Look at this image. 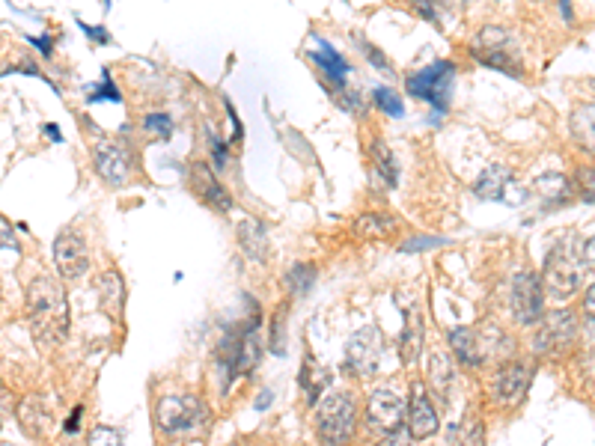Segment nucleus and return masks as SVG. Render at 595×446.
<instances>
[{"label": "nucleus", "mask_w": 595, "mask_h": 446, "mask_svg": "<svg viewBox=\"0 0 595 446\" xmlns=\"http://www.w3.org/2000/svg\"><path fill=\"white\" fill-rule=\"evenodd\" d=\"M313 60L322 66V72L328 75V81L331 84H346L349 81V63H346V57L340 54V51H334V45L331 42H325V39H316V51H313Z\"/></svg>", "instance_id": "obj_19"}, {"label": "nucleus", "mask_w": 595, "mask_h": 446, "mask_svg": "<svg viewBox=\"0 0 595 446\" xmlns=\"http://www.w3.org/2000/svg\"><path fill=\"white\" fill-rule=\"evenodd\" d=\"M90 102H122L117 84L111 81L108 72H102V81L96 87H90Z\"/></svg>", "instance_id": "obj_32"}, {"label": "nucleus", "mask_w": 595, "mask_h": 446, "mask_svg": "<svg viewBox=\"0 0 595 446\" xmlns=\"http://www.w3.org/2000/svg\"><path fill=\"white\" fill-rule=\"evenodd\" d=\"M313 286H316V268H313V265L298 262V265L289 268V274H286V289H289L292 295L304 298V295H310Z\"/></svg>", "instance_id": "obj_27"}, {"label": "nucleus", "mask_w": 595, "mask_h": 446, "mask_svg": "<svg viewBox=\"0 0 595 446\" xmlns=\"http://www.w3.org/2000/svg\"><path fill=\"white\" fill-rule=\"evenodd\" d=\"M378 446H411V435L399 426L396 432H390V435H384V441Z\"/></svg>", "instance_id": "obj_36"}, {"label": "nucleus", "mask_w": 595, "mask_h": 446, "mask_svg": "<svg viewBox=\"0 0 595 446\" xmlns=\"http://www.w3.org/2000/svg\"><path fill=\"white\" fill-rule=\"evenodd\" d=\"M441 244H447V238L420 235V238H408V241H402V247H399V250H405V253H420V250H432V247H441Z\"/></svg>", "instance_id": "obj_34"}, {"label": "nucleus", "mask_w": 595, "mask_h": 446, "mask_svg": "<svg viewBox=\"0 0 595 446\" xmlns=\"http://www.w3.org/2000/svg\"><path fill=\"white\" fill-rule=\"evenodd\" d=\"M366 57H369L378 69H387V60H384V54H381L378 48H369V45H366Z\"/></svg>", "instance_id": "obj_40"}, {"label": "nucleus", "mask_w": 595, "mask_h": 446, "mask_svg": "<svg viewBox=\"0 0 595 446\" xmlns=\"http://www.w3.org/2000/svg\"><path fill=\"white\" fill-rule=\"evenodd\" d=\"M575 336H578L575 316L569 310H557V313L542 319L539 331L533 336V348L539 354H560V351H566L575 342Z\"/></svg>", "instance_id": "obj_9"}, {"label": "nucleus", "mask_w": 595, "mask_h": 446, "mask_svg": "<svg viewBox=\"0 0 595 446\" xmlns=\"http://www.w3.org/2000/svg\"><path fill=\"white\" fill-rule=\"evenodd\" d=\"M420 348H423V322H420V313H408L405 316V331L399 339V351L405 357V363H414L420 357Z\"/></svg>", "instance_id": "obj_20"}, {"label": "nucleus", "mask_w": 595, "mask_h": 446, "mask_svg": "<svg viewBox=\"0 0 595 446\" xmlns=\"http://www.w3.org/2000/svg\"><path fill=\"white\" fill-rule=\"evenodd\" d=\"M474 194L479 200H497V203H506V206H521L527 200V194L521 191V185L500 164L482 170V176L476 179Z\"/></svg>", "instance_id": "obj_11"}, {"label": "nucleus", "mask_w": 595, "mask_h": 446, "mask_svg": "<svg viewBox=\"0 0 595 446\" xmlns=\"http://www.w3.org/2000/svg\"><path fill=\"white\" fill-rule=\"evenodd\" d=\"M355 232L360 238H372V241H381V238H390L396 232V221L390 215H360L355 223Z\"/></svg>", "instance_id": "obj_23"}, {"label": "nucleus", "mask_w": 595, "mask_h": 446, "mask_svg": "<svg viewBox=\"0 0 595 446\" xmlns=\"http://www.w3.org/2000/svg\"><path fill=\"white\" fill-rule=\"evenodd\" d=\"M155 420L167 435H191L206 423V405L197 396H167L161 399Z\"/></svg>", "instance_id": "obj_7"}, {"label": "nucleus", "mask_w": 595, "mask_h": 446, "mask_svg": "<svg viewBox=\"0 0 595 446\" xmlns=\"http://www.w3.org/2000/svg\"><path fill=\"white\" fill-rule=\"evenodd\" d=\"M191 185H194L197 197H200L203 203H209L215 212H224V215H227V212L233 209V200H230L227 188L218 182L215 170H212L206 161H197V164L191 167Z\"/></svg>", "instance_id": "obj_17"}, {"label": "nucleus", "mask_w": 595, "mask_h": 446, "mask_svg": "<svg viewBox=\"0 0 595 446\" xmlns=\"http://www.w3.org/2000/svg\"><path fill=\"white\" fill-rule=\"evenodd\" d=\"M212 149H215V161H218V167H224V164H227V152H224V140H218L215 134H212Z\"/></svg>", "instance_id": "obj_39"}, {"label": "nucleus", "mask_w": 595, "mask_h": 446, "mask_svg": "<svg viewBox=\"0 0 595 446\" xmlns=\"http://www.w3.org/2000/svg\"><path fill=\"white\" fill-rule=\"evenodd\" d=\"M509 304L512 313L521 325H536L542 319V283L536 274L521 271L512 277V289H509Z\"/></svg>", "instance_id": "obj_10"}, {"label": "nucleus", "mask_w": 595, "mask_h": 446, "mask_svg": "<svg viewBox=\"0 0 595 446\" xmlns=\"http://www.w3.org/2000/svg\"><path fill=\"white\" fill-rule=\"evenodd\" d=\"M593 113V105H581L572 116V134L587 152H593Z\"/></svg>", "instance_id": "obj_28"}, {"label": "nucleus", "mask_w": 595, "mask_h": 446, "mask_svg": "<svg viewBox=\"0 0 595 446\" xmlns=\"http://www.w3.org/2000/svg\"><path fill=\"white\" fill-rule=\"evenodd\" d=\"M81 414H84V408L78 405V408L72 411V417H69V423H66V435H75V432H78V420H81Z\"/></svg>", "instance_id": "obj_41"}, {"label": "nucleus", "mask_w": 595, "mask_h": 446, "mask_svg": "<svg viewBox=\"0 0 595 446\" xmlns=\"http://www.w3.org/2000/svg\"><path fill=\"white\" fill-rule=\"evenodd\" d=\"M90 446H122V438H119L114 429L99 426V429H93V435H90Z\"/></svg>", "instance_id": "obj_35"}, {"label": "nucleus", "mask_w": 595, "mask_h": 446, "mask_svg": "<svg viewBox=\"0 0 595 446\" xmlns=\"http://www.w3.org/2000/svg\"><path fill=\"white\" fill-rule=\"evenodd\" d=\"M259 354H262V342H259V316H253V322L241 325L238 331L227 336L224 342V366H227V375L236 378L250 372L256 363H259Z\"/></svg>", "instance_id": "obj_8"}, {"label": "nucleus", "mask_w": 595, "mask_h": 446, "mask_svg": "<svg viewBox=\"0 0 595 446\" xmlns=\"http://www.w3.org/2000/svg\"><path fill=\"white\" fill-rule=\"evenodd\" d=\"M146 131H152V134H158L161 140H167V137L173 134V119H170L167 113H149V116H146Z\"/></svg>", "instance_id": "obj_33"}, {"label": "nucleus", "mask_w": 595, "mask_h": 446, "mask_svg": "<svg viewBox=\"0 0 595 446\" xmlns=\"http://www.w3.org/2000/svg\"><path fill=\"white\" fill-rule=\"evenodd\" d=\"M268 402H271V393H262V396H259V402H256V408H259V411H265V405H268Z\"/></svg>", "instance_id": "obj_44"}, {"label": "nucleus", "mask_w": 595, "mask_h": 446, "mask_svg": "<svg viewBox=\"0 0 595 446\" xmlns=\"http://www.w3.org/2000/svg\"><path fill=\"white\" fill-rule=\"evenodd\" d=\"M453 87H456V66L450 60H438L408 78V93L441 113H447L450 108Z\"/></svg>", "instance_id": "obj_4"}, {"label": "nucleus", "mask_w": 595, "mask_h": 446, "mask_svg": "<svg viewBox=\"0 0 595 446\" xmlns=\"http://www.w3.org/2000/svg\"><path fill=\"white\" fill-rule=\"evenodd\" d=\"M54 265H57L60 277H66V280H78L87 271V265H90L87 241L75 229H60L57 232V238H54Z\"/></svg>", "instance_id": "obj_12"}, {"label": "nucleus", "mask_w": 595, "mask_h": 446, "mask_svg": "<svg viewBox=\"0 0 595 446\" xmlns=\"http://www.w3.org/2000/svg\"><path fill=\"white\" fill-rule=\"evenodd\" d=\"M18 420H21V426L27 429V435H42L45 429H48V411H45V405H42V399H24V405L18 408Z\"/></svg>", "instance_id": "obj_25"}, {"label": "nucleus", "mask_w": 595, "mask_h": 446, "mask_svg": "<svg viewBox=\"0 0 595 446\" xmlns=\"http://www.w3.org/2000/svg\"><path fill=\"white\" fill-rule=\"evenodd\" d=\"M378 360H381V336H378V331L375 328L357 331L349 339V345H346V363H349V369L355 375H360V378H366V375H372L378 369Z\"/></svg>", "instance_id": "obj_13"}, {"label": "nucleus", "mask_w": 595, "mask_h": 446, "mask_svg": "<svg viewBox=\"0 0 595 446\" xmlns=\"http://www.w3.org/2000/svg\"><path fill=\"white\" fill-rule=\"evenodd\" d=\"M450 342L468 366H482L488 357H503L509 351V339L497 328H456L450 331Z\"/></svg>", "instance_id": "obj_5"}, {"label": "nucleus", "mask_w": 595, "mask_h": 446, "mask_svg": "<svg viewBox=\"0 0 595 446\" xmlns=\"http://www.w3.org/2000/svg\"><path fill=\"white\" fill-rule=\"evenodd\" d=\"M438 432V414L426 396L423 387H414L411 393V435L414 438H429Z\"/></svg>", "instance_id": "obj_18"}, {"label": "nucleus", "mask_w": 595, "mask_h": 446, "mask_svg": "<svg viewBox=\"0 0 595 446\" xmlns=\"http://www.w3.org/2000/svg\"><path fill=\"white\" fill-rule=\"evenodd\" d=\"M471 54H474L482 66H488V69L506 72L512 78H521L524 75L521 51H518L515 39L503 27H485V30H479V36H476L474 45H471Z\"/></svg>", "instance_id": "obj_3"}, {"label": "nucleus", "mask_w": 595, "mask_h": 446, "mask_svg": "<svg viewBox=\"0 0 595 446\" xmlns=\"http://www.w3.org/2000/svg\"><path fill=\"white\" fill-rule=\"evenodd\" d=\"M372 102H375L378 111H384L387 116H402V113H405L402 99H399L396 90H390V87H375V90H372Z\"/></svg>", "instance_id": "obj_30"}, {"label": "nucleus", "mask_w": 595, "mask_h": 446, "mask_svg": "<svg viewBox=\"0 0 595 446\" xmlns=\"http://www.w3.org/2000/svg\"><path fill=\"white\" fill-rule=\"evenodd\" d=\"M456 446H482L485 444V435H482V423L476 420V417H468L462 426H459V432H456Z\"/></svg>", "instance_id": "obj_31"}, {"label": "nucleus", "mask_w": 595, "mask_h": 446, "mask_svg": "<svg viewBox=\"0 0 595 446\" xmlns=\"http://www.w3.org/2000/svg\"><path fill=\"white\" fill-rule=\"evenodd\" d=\"M355 399L349 393H334L322 402L319 417H316V429L319 438L331 446H343L355 435Z\"/></svg>", "instance_id": "obj_6"}, {"label": "nucleus", "mask_w": 595, "mask_h": 446, "mask_svg": "<svg viewBox=\"0 0 595 446\" xmlns=\"http://www.w3.org/2000/svg\"><path fill=\"white\" fill-rule=\"evenodd\" d=\"M81 30H84L87 36L99 39V42H111V33H108V30H99L96 24H81Z\"/></svg>", "instance_id": "obj_38"}, {"label": "nucleus", "mask_w": 595, "mask_h": 446, "mask_svg": "<svg viewBox=\"0 0 595 446\" xmlns=\"http://www.w3.org/2000/svg\"><path fill=\"white\" fill-rule=\"evenodd\" d=\"M366 420L375 432L381 435H390L402 426L405 420V402L390 393V390H378L369 396V408H366Z\"/></svg>", "instance_id": "obj_14"}, {"label": "nucleus", "mask_w": 595, "mask_h": 446, "mask_svg": "<svg viewBox=\"0 0 595 446\" xmlns=\"http://www.w3.org/2000/svg\"><path fill=\"white\" fill-rule=\"evenodd\" d=\"M238 241L244 247V253L250 259H265V250H268V235H265V226L259 221H244L238 226Z\"/></svg>", "instance_id": "obj_21"}, {"label": "nucleus", "mask_w": 595, "mask_h": 446, "mask_svg": "<svg viewBox=\"0 0 595 446\" xmlns=\"http://www.w3.org/2000/svg\"><path fill=\"white\" fill-rule=\"evenodd\" d=\"M593 268V238L566 235L560 238L545 259V289L554 298H569L581 289L584 277Z\"/></svg>", "instance_id": "obj_1"}, {"label": "nucleus", "mask_w": 595, "mask_h": 446, "mask_svg": "<svg viewBox=\"0 0 595 446\" xmlns=\"http://www.w3.org/2000/svg\"><path fill=\"white\" fill-rule=\"evenodd\" d=\"M429 381H432V387L441 393V399L447 402L450 387H453V363H450L447 354L435 351V354L429 357Z\"/></svg>", "instance_id": "obj_24"}, {"label": "nucleus", "mask_w": 595, "mask_h": 446, "mask_svg": "<svg viewBox=\"0 0 595 446\" xmlns=\"http://www.w3.org/2000/svg\"><path fill=\"white\" fill-rule=\"evenodd\" d=\"M593 316H595V292L593 286L587 289V325L593 328Z\"/></svg>", "instance_id": "obj_42"}, {"label": "nucleus", "mask_w": 595, "mask_h": 446, "mask_svg": "<svg viewBox=\"0 0 595 446\" xmlns=\"http://www.w3.org/2000/svg\"><path fill=\"white\" fill-rule=\"evenodd\" d=\"M0 247H15V235H12V226L9 221L0 215Z\"/></svg>", "instance_id": "obj_37"}, {"label": "nucleus", "mask_w": 595, "mask_h": 446, "mask_svg": "<svg viewBox=\"0 0 595 446\" xmlns=\"http://www.w3.org/2000/svg\"><path fill=\"white\" fill-rule=\"evenodd\" d=\"M93 161H96L99 176L111 185H122L131 173V155L117 140H96Z\"/></svg>", "instance_id": "obj_15"}, {"label": "nucleus", "mask_w": 595, "mask_h": 446, "mask_svg": "<svg viewBox=\"0 0 595 446\" xmlns=\"http://www.w3.org/2000/svg\"><path fill=\"white\" fill-rule=\"evenodd\" d=\"M99 292H102V304L105 310H111L114 316L122 313V304H125V286H122V277L117 271H105L99 277Z\"/></svg>", "instance_id": "obj_26"}, {"label": "nucleus", "mask_w": 595, "mask_h": 446, "mask_svg": "<svg viewBox=\"0 0 595 446\" xmlns=\"http://www.w3.org/2000/svg\"><path fill=\"white\" fill-rule=\"evenodd\" d=\"M301 384H304V390H307V399L316 405V399H319L322 387L328 384V372H325V369H319V366L313 363V357H307L304 372H301Z\"/></svg>", "instance_id": "obj_29"}, {"label": "nucleus", "mask_w": 595, "mask_h": 446, "mask_svg": "<svg viewBox=\"0 0 595 446\" xmlns=\"http://www.w3.org/2000/svg\"><path fill=\"white\" fill-rule=\"evenodd\" d=\"M530 378H533V369L527 363H506L497 375H494V402L497 405H518L530 387Z\"/></svg>", "instance_id": "obj_16"}, {"label": "nucleus", "mask_w": 595, "mask_h": 446, "mask_svg": "<svg viewBox=\"0 0 595 446\" xmlns=\"http://www.w3.org/2000/svg\"><path fill=\"white\" fill-rule=\"evenodd\" d=\"M33 45H39V51L45 54V57H51V39L48 36H39V39H30Z\"/></svg>", "instance_id": "obj_43"}, {"label": "nucleus", "mask_w": 595, "mask_h": 446, "mask_svg": "<svg viewBox=\"0 0 595 446\" xmlns=\"http://www.w3.org/2000/svg\"><path fill=\"white\" fill-rule=\"evenodd\" d=\"M372 170H375V176H378L387 188H396V182H399V167H396L393 152L384 146V140H375V143H372Z\"/></svg>", "instance_id": "obj_22"}, {"label": "nucleus", "mask_w": 595, "mask_h": 446, "mask_svg": "<svg viewBox=\"0 0 595 446\" xmlns=\"http://www.w3.org/2000/svg\"><path fill=\"white\" fill-rule=\"evenodd\" d=\"M27 319H30V328H33L36 339H42L48 345H57V342L66 339V334H69V301H66V292L60 289L57 280L36 277L27 286Z\"/></svg>", "instance_id": "obj_2"}]
</instances>
